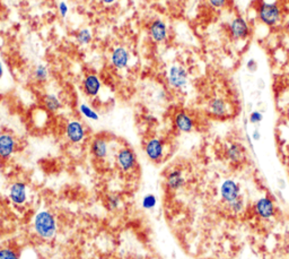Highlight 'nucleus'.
I'll use <instances>...</instances> for the list:
<instances>
[{
    "label": "nucleus",
    "mask_w": 289,
    "mask_h": 259,
    "mask_svg": "<svg viewBox=\"0 0 289 259\" xmlns=\"http://www.w3.org/2000/svg\"><path fill=\"white\" fill-rule=\"evenodd\" d=\"M102 80L95 72H88L82 78L81 88L86 97L91 99H95L102 91Z\"/></svg>",
    "instance_id": "obj_12"
},
{
    "label": "nucleus",
    "mask_w": 289,
    "mask_h": 259,
    "mask_svg": "<svg viewBox=\"0 0 289 259\" xmlns=\"http://www.w3.org/2000/svg\"><path fill=\"white\" fill-rule=\"evenodd\" d=\"M157 196L154 194H146L141 198V207L146 211H153L157 206Z\"/></svg>",
    "instance_id": "obj_27"
},
{
    "label": "nucleus",
    "mask_w": 289,
    "mask_h": 259,
    "mask_svg": "<svg viewBox=\"0 0 289 259\" xmlns=\"http://www.w3.org/2000/svg\"><path fill=\"white\" fill-rule=\"evenodd\" d=\"M288 147H289V138H288Z\"/></svg>",
    "instance_id": "obj_39"
},
{
    "label": "nucleus",
    "mask_w": 289,
    "mask_h": 259,
    "mask_svg": "<svg viewBox=\"0 0 289 259\" xmlns=\"http://www.w3.org/2000/svg\"><path fill=\"white\" fill-rule=\"evenodd\" d=\"M259 68V65L257 63V60L251 58L246 61V69L249 72H255Z\"/></svg>",
    "instance_id": "obj_31"
},
{
    "label": "nucleus",
    "mask_w": 289,
    "mask_h": 259,
    "mask_svg": "<svg viewBox=\"0 0 289 259\" xmlns=\"http://www.w3.org/2000/svg\"><path fill=\"white\" fill-rule=\"evenodd\" d=\"M286 30H287V33L289 34V21L286 23Z\"/></svg>",
    "instance_id": "obj_38"
},
{
    "label": "nucleus",
    "mask_w": 289,
    "mask_h": 259,
    "mask_svg": "<svg viewBox=\"0 0 289 259\" xmlns=\"http://www.w3.org/2000/svg\"><path fill=\"white\" fill-rule=\"evenodd\" d=\"M219 196L224 204H229V202L240 198L242 197L240 184L233 179H225L219 187Z\"/></svg>",
    "instance_id": "obj_14"
},
{
    "label": "nucleus",
    "mask_w": 289,
    "mask_h": 259,
    "mask_svg": "<svg viewBox=\"0 0 289 259\" xmlns=\"http://www.w3.org/2000/svg\"><path fill=\"white\" fill-rule=\"evenodd\" d=\"M17 149V140L13 134L8 132L0 133V161L6 162L15 154Z\"/></svg>",
    "instance_id": "obj_13"
},
{
    "label": "nucleus",
    "mask_w": 289,
    "mask_h": 259,
    "mask_svg": "<svg viewBox=\"0 0 289 259\" xmlns=\"http://www.w3.org/2000/svg\"><path fill=\"white\" fill-rule=\"evenodd\" d=\"M5 75V67H4V64L0 61V81H2V78L4 77Z\"/></svg>",
    "instance_id": "obj_35"
},
{
    "label": "nucleus",
    "mask_w": 289,
    "mask_h": 259,
    "mask_svg": "<svg viewBox=\"0 0 289 259\" xmlns=\"http://www.w3.org/2000/svg\"><path fill=\"white\" fill-rule=\"evenodd\" d=\"M90 152L94 160L98 162L107 161L111 152L109 139L102 135L94 137L90 145Z\"/></svg>",
    "instance_id": "obj_10"
},
{
    "label": "nucleus",
    "mask_w": 289,
    "mask_h": 259,
    "mask_svg": "<svg viewBox=\"0 0 289 259\" xmlns=\"http://www.w3.org/2000/svg\"><path fill=\"white\" fill-rule=\"evenodd\" d=\"M166 81L169 86L175 91H182L189 84V72L184 66L174 64L170 66L166 74Z\"/></svg>",
    "instance_id": "obj_5"
},
{
    "label": "nucleus",
    "mask_w": 289,
    "mask_h": 259,
    "mask_svg": "<svg viewBox=\"0 0 289 259\" xmlns=\"http://www.w3.org/2000/svg\"><path fill=\"white\" fill-rule=\"evenodd\" d=\"M65 137L68 143L72 145H79L87 138V129L84 123L78 119H71L65 125Z\"/></svg>",
    "instance_id": "obj_7"
},
{
    "label": "nucleus",
    "mask_w": 289,
    "mask_h": 259,
    "mask_svg": "<svg viewBox=\"0 0 289 259\" xmlns=\"http://www.w3.org/2000/svg\"><path fill=\"white\" fill-rule=\"evenodd\" d=\"M148 34L152 41L156 44H162L169 39V27L163 20H154L148 26Z\"/></svg>",
    "instance_id": "obj_16"
},
{
    "label": "nucleus",
    "mask_w": 289,
    "mask_h": 259,
    "mask_svg": "<svg viewBox=\"0 0 289 259\" xmlns=\"http://www.w3.org/2000/svg\"><path fill=\"white\" fill-rule=\"evenodd\" d=\"M49 67L44 64H37L33 69V80L37 84H44L49 81Z\"/></svg>",
    "instance_id": "obj_21"
},
{
    "label": "nucleus",
    "mask_w": 289,
    "mask_h": 259,
    "mask_svg": "<svg viewBox=\"0 0 289 259\" xmlns=\"http://www.w3.org/2000/svg\"><path fill=\"white\" fill-rule=\"evenodd\" d=\"M262 120H263L262 112H260L258 110H254V111L250 112L249 122L251 123V125H259L260 122H262Z\"/></svg>",
    "instance_id": "obj_28"
},
{
    "label": "nucleus",
    "mask_w": 289,
    "mask_h": 259,
    "mask_svg": "<svg viewBox=\"0 0 289 259\" xmlns=\"http://www.w3.org/2000/svg\"><path fill=\"white\" fill-rule=\"evenodd\" d=\"M32 230L35 236L43 241H51L57 236L59 224L55 214L48 208H40L32 217Z\"/></svg>",
    "instance_id": "obj_1"
},
{
    "label": "nucleus",
    "mask_w": 289,
    "mask_h": 259,
    "mask_svg": "<svg viewBox=\"0 0 289 259\" xmlns=\"http://www.w3.org/2000/svg\"><path fill=\"white\" fill-rule=\"evenodd\" d=\"M110 61L115 69H125L130 63V52L127 48L119 46L115 47L110 55Z\"/></svg>",
    "instance_id": "obj_17"
},
{
    "label": "nucleus",
    "mask_w": 289,
    "mask_h": 259,
    "mask_svg": "<svg viewBox=\"0 0 289 259\" xmlns=\"http://www.w3.org/2000/svg\"><path fill=\"white\" fill-rule=\"evenodd\" d=\"M227 33L233 41H246L251 36L252 30L246 18L237 15L227 24Z\"/></svg>",
    "instance_id": "obj_3"
},
{
    "label": "nucleus",
    "mask_w": 289,
    "mask_h": 259,
    "mask_svg": "<svg viewBox=\"0 0 289 259\" xmlns=\"http://www.w3.org/2000/svg\"><path fill=\"white\" fill-rule=\"evenodd\" d=\"M207 108L209 114L217 119H224L232 114L231 103L223 97H214L210 99Z\"/></svg>",
    "instance_id": "obj_11"
},
{
    "label": "nucleus",
    "mask_w": 289,
    "mask_h": 259,
    "mask_svg": "<svg viewBox=\"0 0 289 259\" xmlns=\"http://www.w3.org/2000/svg\"><path fill=\"white\" fill-rule=\"evenodd\" d=\"M0 259H20L18 250L13 246L0 247Z\"/></svg>",
    "instance_id": "obj_26"
},
{
    "label": "nucleus",
    "mask_w": 289,
    "mask_h": 259,
    "mask_svg": "<svg viewBox=\"0 0 289 259\" xmlns=\"http://www.w3.org/2000/svg\"><path fill=\"white\" fill-rule=\"evenodd\" d=\"M278 186H279L280 189H283V188L286 187V183H285V181H283L282 179H279V180H278Z\"/></svg>",
    "instance_id": "obj_36"
},
{
    "label": "nucleus",
    "mask_w": 289,
    "mask_h": 259,
    "mask_svg": "<svg viewBox=\"0 0 289 259\" xmlns=\"http://www.w3.org/2000/svg\"><path fill=\"white\" fill-rule=\"evenodd\" d=\"M144 120H146L148 123H152V122L156 121V118H155L152 115H146V116H144Z\"/></svg>",
    "instance_id": "obj_33"
},
{
    "label": "nucleus",
    "mask_w": 289,
    "mask_h": 259,
    "mask_svg": "<svg viewBox=\"0 0 289 259\" xmlns=\"http://www.w3.org/2000/svg\"><path fill=\"white\" fill-rule=\"evenodd\" d=\"M185 183L187 180L181 169H172V170L166 173L165 186L172 193L182 189L185 186Z\"/></svg>",
    "instance_id": "obj_18"
},
{
    "label": "nucleus",
    "mask_w": 289,
    "mask_h": 259,
    "mask_svg": "<svg viewBox=\"0 0 289 259\" xmlns=\"http://www.w3.org/2000/svg\"><path fill=\"white\" fill-rule=\"evenodd\" d=\"M116 0H101V3L105 6H110V5H113Z\"/></svg>",
    "instance_id": "obj_34"
},
{
    "label": "nucleus",
    "mask_w": 289,
    "mask_h": 259,
    "mask_svg": "<svg viewBox=\"0 0 289 259\" xmlns=\"http://www.w3.org/2000/svg\"><path fill=\"white\" fill-rule=\"evenodd\" d=\"M76 42L79 44V46H88L93 41V33L90 29H80L78 32L76 33Z\"/></svg>",
    "instance_id": "obj_25"
},
{
    "label": "nucleus",
    "mask_w": 289,
    "mask_h": 259,
    "mask_svg": "<svg viewBox=\"0 0 289 259\" xmlns=\"http://www.w3.org/2000/svg\"><path fill=\"white\" fill-rule=\"evenodd\" d=\"M7 197L14 206L23 207L29 201V187L26 182L22 180H16L9 184L7 189Z\"/></svg>",
    "instance_id": "obj_8"
},
{
    "label": "nucleus",
    "mask_w": 289,
    "mask_h": 259,
    "mask_svg": "<svg viewBox=\"0 0 289 259\" xmlns=\"http://www.w3.org/2000/svg\"><path fill=\"white\" fill-rule=\"evenodd\" d=\"M143 152L147 159L154 163L163 162L166 155V143L160 137H151L146 140L143 146Z\"/></svg>",
    "instance_id": "obj_6"
},
{
    "label": "nucleus",
    "mask_w": 289,
    "mask_h": 259,
    "mask_svg": "<svg viewBox=\"0 0 289 259\" xmlns=\"http://www.w3.org/2000/svg\"><path fill=\"white\" fill-rule=\"evenodd\" d=\"M105 202V207L107 210L111 213H115L121 210L122 206V199L121 196H119L118 194H109L107 195L104 199Z\"/></svg>",
    "instance_id": "obj_22"
},
{
    "label": "nucleus",
    "mask_w": 289,
    "mask_h": 259,
    "mask_svg": "<svg viewBox=\"0 0 289 259\" xmlns=\"http://www.w3.org/2000/svg\"><path fill=\"white\" fill-rule=\"evenodd\" d=\"M225 156L229 162L232 164H242L245 161L246 157V150L241 143L233 142L225 150Z\"/></svg>",
    "instance_id": "obj_19"
},
{
    "label": "nucleus",
    "mask_w": 289,
    "mask_h": 259,
    "mask_svg": "<svg viewBox=\"0 0 289 259\" xmlns=\"http://www.w3.org/2000/svg\"><path fill=\"white\" fill-rule=\"evenodd\" d=\"M251 138L252 140H254V142H259V140L261 139V133L259 129H254L251 134Z\"/></svg>",
    "instance_id": "obj_32"
},
{
    "label": "nucleus",
    "mask_w": 289,
    "mask_h": 259,
    "mask_svg": "<svg viewBox=\"0 0 289 259\" xmlns=\"http://www.w3.org/2000/svg\"><path fill=\"white\" fill-rule=\"evenodd\" d=\"M115 164L122 173H132L138 165L135 151L129 146H122L115 153Z\"/></svg>",
    "instance_id": "obj_4"
},
{
    "label": "nucleus",
    "mask_w": 289,
    "mask_h": 259,
    "mask_svg": "<svg viewBox=\"0 0 289 259\" xmlns=\"http://www.w3.org/2000/svg\"><path fill=\"white\" fill-rule=\"evenodd\" d=\"M254 214L262 221H269L275 217L277 213V207L274 199L269 196H263L259 198L253 205Z\"/></svg>",
    "instance_id": "obj_9"
},
{
    "label": "nucleus",
    "mask_w": 289,
    "mask_h": 259,
    "mask_svg": "<svg viewBox=\"0 0 289 259\" xmlns=\"http://www.w3.org/2000/svg\"><path fill=\"white\" fill-rule=\"evenodd\" d=\"M173 125L179 133L190 134L196 129V120L185 110H179L174 114Z\"/></svg>",
    "instance_id": "obj_15"
},
{
    "label": "nucleus",
    "mask_w": 289,
    "mask_h": 259,
    "mask_svg": "<svg viewBox=\"0 0 289 259\" xmlns=\"http://www.w3.org/2000/svg\"><path fill=\"white\" fill-rule=\"evenodd\" d=\"M175 2H177L179 4H187L190 2V0H175Z\"/></svg>",
    "instance_id": "obj_37"
},
{
    "label": "nucleus",
    "mask_w": 289,
    "mask_h": 259,
    "mask_svg": "<svg viewBox=\"0 0 289 259\" xmlns=\"http://www.w3.org/2000/svg\"><path fill=\"white\" fill-rule=\"evenodd\" d=\"M208 4L211 8L214 9H223L227 6V4H229V0H208Z\"/></svg>",
    "instance_id": "obj_29"
},
{
    "label": "nucleus",
    "mask_w": 289,
    "mask_h": 259,
    "mask_svg": "<svg viewBox=\"0 0 289 259\" xmlns=\"http://www.w3.org/2000/svg\"><path fill=\"white\" fill-rule=\"evenodd\" d=\"M257 15L260 23L269 27H276L282 21V10L277 3H260L257 8Z\"/></svg>",
    "instance_id": "obj_2"
},
{
    "label": "nucleus",
    "mask_w": 289,
    "mask_h": 259,
    "mask_svg": "<svg viewBox=\"0 0 289 259\" xmlns=\"http://www.w3.org/2000/svg\"><path fill=\"white\" fill-rule=\"evenodd\" d=\"M58 13L61 18H66L69 13V7L66 2H60L58 4Z\"/></svg>",
    "instance_id": "obj_30"
},
{
    "label": "nucleus",
    "mask_w": 289,
    "mask_h": 259,
    "mask_svg": "<svg viewBox=\"0 0 289 259\" xmlns=\"http://www.w3.org/2000/svg\"><path fill=\"white\" fill-rule=\"evenodd\" d=\"M78 111H79V114L84 118H86L87 120H91V121H98L99 120L98 112L95 109H93L90 104L80 103L78 105Z\"/></svg>",
    "instance_id": "obj_23"
},
{
    "label": "nucleus",
    "mask_w": 289,
    "mask_h": 259,
    "mask_svg": "<svg viewBox=\"0 0 289 259\" xmlns=\"http://www.w3.org/2000/svg\"><path fill=\"white\" fill-rule=\"evenodd\" d=\"M225 207L227 212L231 213L232 215H240L245 210V202L243 200V197H240V198L233 200L229 204H225Z\"/></svg>",
    "instance_id": "obj_24"
},
{
    "label": "nucleus",
    "mask_w": 289,
    "mask_h": 259,
    "mask_svg": "<svg viewBox=\"0 0 289 259\" xmlns=\"http://www.w3.org/2000/svg\"><path fill=\"white\" fill-rule=\"evenodd\" d=\"M42 104L43 108L50 112V114H57L63 108V102H61L58 95L54 93L44 94L42 97Z\"/></svg>",
    "instance_id": "obj_20"
}]
</instances>
